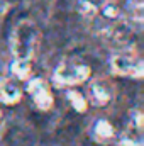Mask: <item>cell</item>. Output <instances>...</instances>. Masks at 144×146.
<instances>
[{
    "mask_svg": "<svg viewBox=\"0 0 144 146\" xmlns=\"http://www.w3.org/2000/svg\"><path fill=\"white\" fill-rule=\"evenodd\" d=\"M112 70L124 76H141L143 75V61L136 54H115L112 58Z\"/></svg>",
    "mask_w": 144,
    "mask_h": 146,
    "instance_id": "cell-3",
    "label": "cell"
},
{
    "mask_svg": "<svg viewBox=\"0 0 144 146\" xmlns=\"http://www.w3.org/2000/svg\"><path fill=\"white\" fill-rule=\"evenodd\" d=\"M20 99V90L14 82H2L0 83V100L7 104H15Z\"/></svg>",
    "mask_w": 144,
    "mask_h": 146,
    "instance_id": "cell-6",
    "label": "cell"
},
{
    "mask_svg": "<svg viewBox=\"0 0 144 146\" xmlns=\"http://www.w3.org/2000/svg\"><path fill=\"white\" fill-rule=\"evenodd\" d=\"M37 42V27L31 21L17 24L12 34V53L15 60H31Z\"/></svg>",
    "mask_w": 144,
    "mask_h": 146,
    "instance_id": "cell-1",
    "label": "cell"
},
{
    "mask_svg": "<svg viewBox=\"0 0 144 146\" xmlns=\"http://www.w3.org/2000/svg\"><path fill=\"white\" fill-rule=\"evenodd\" d=\"M27 90H29L34 104L41 110H48L53 106V95H51V90H49V87H48V83L44 80H41V78L32 80L29 83Z\"/></svg>",
    "mask_w": 144,
    "mask_h": 146,
    "instance_id": "cell-4",
    "label": "cell"
},
{
    "mask_svg": "<svg viewBox=\"0 0 144 146\" xmlns=\"http://www.w3.org/2000/svg\"><path fill=\"white\" fill-rule=\"evenodd\" d=\"M10 2H14V0H10Z\"/></svg>",
    "mask_w": 144,
    "mask_h": 146,
    "instance_id": "cell-10",
    "label": "cell"
},
{
    "mask_svg": "<svg viewBox=\"0 0 144 146\" xmlns=\"http://www.w3.org/2000/svg\"><path fill=\"white\" fill-rule=\"evenodd\" d=\"M88 76H90V68L83 63H75V61L61 63L54 72V80L61 85H76L85 82Z\"/></svg>",
    "mask_w": 144,
    "mask_h": 146,
    "instance_id": "cell-2",
    "label": "cell"
},
{
    "mask_svg": "<svg viewBox=\"0 0 144 146\" xmlns=\"http://www.w3.org/2000/svg\"><path fill=\"white\" fill-rule=\"evenodd\" d=\"M112 99V87L105 80H93L90 83V100L95 106H107Z\"/></svg>",
    "mask_w": 144,
    "mask_h": 146,
    "instance_id": "cell-5",
    "label": "cell"
},
{
    "mask_svg": "<svg viewBox=\"0 0 144 146\" xmlns=\"http://www.w3.org/2000/svg\"><path fill=\"white\" fill-rule=\"evenodd\" d=\"M12 72L17 78H27L31 73V65L29 60H15L12 65Z\"/></svg>",
    "mask_w": 144,
    "mask_h": 146,
    "instance_id": "cell-8",
    "label": "cell"
},
{
    "mask_svg": "<svg viewBox=\"0 0 144 146\" xmlns=\"http://www.w3.org/2000/svg\"><path fill=\"white\" fill-rule=\"evenodd\" d=\"M93 134H95V138H98L100 141H107L110 139L112 136H114V127H112V124L108 122V121H98L97 124H95V127H93Z\"/></svg>",
    "mask_w": 144,
    "mask_h": 146,
    "instance_id": "cell-7",
    "label": "cell"
},
{
    "mask_svg": "<svg viewBox=\"0 0 144 146\" xmlns=\"http://www.w3.org/2000/svg\"><path fill=\"white\" fill-rule=\"evenodd\" d=\"M68 97H70V100H71V104H73V107L76 110H85L87 109V100L81 97V94H78V92H70L68 94Z\"/></svg>",
    "mask_w": 144,
    "mask_h": 146,
    "instance_id": "cell-9",
    "label": "cell"
}]
</instances>
